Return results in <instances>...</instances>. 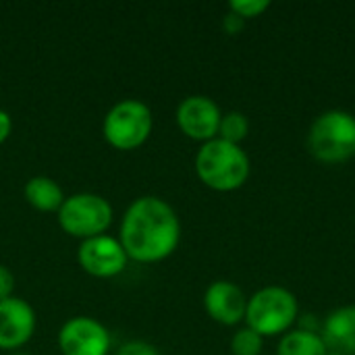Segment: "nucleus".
<instances>
[{
  "mask_svg": "<svg viewBox=\"0 0 355 355\" xmlns=\"http://www.w3.org/2000/svg\"><path fill=\"white\" fill-rule=\"evenodd\" d=\"M250 156L237 144L220 137L202 144L196 156V173L200 181L214 191H235L250 177Z\"/></svg>",
  "mask_w": 355,
  "mask_h": 355,
  "instance_id": "f03ea898",
  "label": "nucleus"
},
{
  "mask_svg": "<svg viewBox=\"0 0 355 355\" xmlns=\"http://www.w3.org/2000/svg\"><path fill=\"white\" fill-rule=\"evenodd\" d=\"M297 316V297L281 285L262 287L252 297H248L245 327L256 331L262 339L277 335L283 337L293 329Z\"/></svg>",
  "mask_w": 355,
  "mask_h": 355,
  "instance_id": "7ed1b4c3",
  "label": "nucleus"
},
{
  "mask_svg": "<svg viewBox=\"0 0 355 355\" xmlns=\"http://www.w3.org/2000/svg\"><path fill=\"white\" fill-rule=\"evenodd\" d=\"M58 223L64 233L85 241L104 235L112 223V208L102 196L75 193L64 198L58 210Z\"/></svg>",
  "mask_w": 355,
  "mask_h": 355,
  "instance_id": "39448f33",
  "label": "nucleus"
},
{
  "mask_svg": "<svg viewBox=\"0 0 355 355\" xmlns=\"http://www.w3.org/2000/svg\"><path fill=\"white\" fill-rule=\"evenodd\" d=\"M25 200L40 212H58L64 202V193L54 179L33 177L25 183Z\"/></svg>",
  "mask_w": 355,
  "mask_h": 355,
  "instance_id": "4468645a",
  "label": "nucleus"
},
{
  "mask_svg": "<svg viewBox=\"0 0 355 355\" xmlns=\"http://www.w3.org/2000/svg\"><path fill=\"white\" fill-rule=\"evenodd\" d=\"M152 110L139 100H123L104 116V137L116 150H135L152 133Z\"/></svg>",
  "mask_w": 355,
  "mask_h": 355,
  "instance_id": "423d86ee",
  "label": "nucleus"
},
{
  "mask_svg": "<svg viewBox=\"0 0 355 355\" xmlns=\"http://www.w3.org/2000/svg\"><path fill=\"white\" fill-rule=\"evenodd\" d=\"M119 355H158V352H156V347H152L146 341H131L121 347Z\"/></svg>",
  "mask_w": 355,
  "mask_h": 355,
  "instance_id": "a211bd4d",
  "label": "nucleus"
},
{
  "mask_svg": "<svg viewBox=\"0 0 355 355\" xmlns=\"http://www.w3.org/2000/svg\"><path fill=\"white\" fill-rule=\"evenodd\" d=\"M262 347H264V339L256 331H252L250 327L239 329L231 339L233 355H260Z\"/></svg>",
  "mask_w": 355,
  "mask_h": 355,
  "instance_id": "dca6fc26",
  "label": "nucleus"
},
{
  "mask_svg": "<svg viewBox=\"0 0 355 355\" xmlns=\"http://www.w3.org/2000/svg\"><path fill=\"white\" fill-rule=\"evenodd\" d=\"M12 291H15V277L6 266L0 264V302L12 297Z\"/></svg>",
  "mask_w": 355,
  "mask_h": 355,
  "instance_id": "6ab92c4d",
  "label": "nucleus"
},
{
  "mask_svg": "<svg viewBox=\"0 0 355 355\" xmlns=\"http://www.w3.org/2000/svg\"><path fill=\"white\" fill-rule=\"evenodd\" d=\"M329 355H343V354H337V352H329Z\"/></svg>",
  "mask_w": 355,
  "mask_h": 355,
  "instance_id": "4be33fe9",
  "label": "nucleus"
},
{
  "mask_svg": "<svg viewBox=\"0 0 355 355\" xmlns=\"http://www.w3.org/2000/svg\"><path fill=\"white\" fill-rule=\"evenodd\" d=\"M35 331L33 308L19 297L0 302V349H17L25 345Z\"/></svg>",
  "mask_w": 355,
  "mask_h": 355,
  "instance_id": "9b49d317",
  "label": "nucleus"
},
{
  "mask_svg": "<svg viewBox=\"0 0 355 355\" xmlns=\"http://www.w3.org/2000/svg\"><path fill=\"white\" fill-rule=\"evenodd\" d=\"M268 8H270L268 0H233V2H229V10L243 21L262 17Z\"/></svg>",
  "mask_w": 355,
  "mask_h": 355,
  "instance_id": "f3484780",
  "label": "nucleus"
},
{
  "mask_svg": "<svg viewBox=\"0 0 355 355\" xmlns=\"http://www.w3.org/2000/svg\"><path fill=\"white\" fill-rule=\"evenodd\" d=\"M17 355H25V354H17Z\"/></svg>",
  "mask_w": 355,
  "mask_h": 355,
  "instance_id": "b1692460",
  "label": "nucleus"
},
{
  "mask_svg": "<svg viewBox=\"0 0 355 355\" xmlns=\"http://www.w3.org/2000/svg\"><path fill=\"white\" fill-rule=\"evenodd\" d=\"M355 116L345 110H327L308 131L310 154L324 164H339L354 156Z\"/></svg>",
  "mask_w": 355,
  "mask_h": 355,
  "instance_id": "20e7f679",
  "label": "nucleus"
},
{
  "mask_svg": "<svg viewBox=\"0 0 355 355\" xmlns=\"http://www.w3.org/2000/svg\"><path fill=\"white\" fill-rule=\"evenodd\" d=\"M241 27H243V19H239L237 15L229 12V15L225 17V29H227L229 33H235V31H239Z\"/></svg>",
  "mask_w": 355,
  "mask_h": 355,
  "instance_id": "412c9836",
  "label": "nucleus"
},
{
  "mask_svg": "<svg viewBox=\"0 0 355 355\" xmlns=\"http://www.w3.org/2000/svg\"><path fill=\"white\" fill-rule=\"evenodd\" d=\"M248 133H250V121H248V116L243 112L231 110V112L223 114L220 127H218V137L220 139L241 146V141L248 137Z\"/></svg>",
  "mask_w": 355,
  "mask_h": 355,
  "instance_id": "2eb2a0df",
  "label": "nucleus"
},
{
  "mask_svg": "<svg viewBox=\"0 0 355 355\" xmlns=\"http://www.w3.org/2000/svg\"><path fill=\"white\" fill-rule=\"evenodd\" d=\"M58 347L62 355H106L110 349V335L98 320L77 316L62 324Z\"/></svg>",
  "mask_w": 355,
  "mask_h": 355,
  "instance_id": "6e6552de",
  "label": "nucleus"
},
{
  "mask_svg": "<svg viewBox=\"0 0 355 355\" xmlns=\"http://www.w3.org/2000/svg\"><path fill=\"white\" fill-rule=\"evenodd\" d=\"M77 260H79V266L87 275L110 279L125 270L129 258L119 239L108 237V235H98V237L81 241L77 250Z\"/></svg>",
  "mask_w": 355,
  "mask_h": 355,
  "instance_id": "0eeeda50",
  "label": "nucleus"
},
{
  "mask_svg": "<svg viewBox=\"0 0 355 355\" xmlns=\"http://www.w3.org/2000/svg\"><path fill=\"white\" fill-rule=\"evenodd\" d=\"M320 337L329 352L355 355V304L333 310L322 322Z\"/></svg>",
  "mask_w": 355,
  "mask_h": 355,
  "instance_id": "f8f14e48",
  "label": "nucleus"
},
{
  "mask_svg": "<svg viewBox=\"0 0 355 355\" xmlns=\"http://www.w3.org/2000/svg\"><path fill=\"white\" fill-rule=\"evenodd\" d=\"M181 239V223L173 206L156 196L135 200L121 223V245L135 262H160L168 258Z\"/></svg>",
  "mask_w": 355,
  "mask_h": 355,
  "instance_id": "f257e3e1",
  "label": "nucleus"
},
{
  "mask_svg": "<svg viewBox=\"0 0 355 355\" xmlns=\"http://www.w3.org/2000/svg\"><path fill=\"white\" fill-rule=\"evenodd\" d=\"M354 116H355V112H354Z\"/></svg>",
  "mask_w": 355,
  "mask_h": 355,
  "instance_id": "393cba45",
  "label": "nucleus"
},
{
  "mask_svg": "<svg viewBox=\"0 0 355 355\" xmlns=\"http://www.w3.org/2000/svg\"><path fill=\"white\" fill-rule=\"evenodd\" d=\"M354 156H355V148H354Z\"/></svg>",
  "mask_w": 355,
  "mask_h": 355,
  "instance_id": "5701e85b",
  "label": "nucleus"
},
{
  "mask_svg": "<svg viewBox=\"0 0 355 355\" xmlns=\"http://www.w3.org/2000/svg\"><path fill=\"white\" fill-rule=\"evenodd\" d=\"M204 308L214 322L235 327L245 320L248 295L231 281H214L204 293Z\"/></svg>",
  "mask_w": 355,
  "mask_h": 355,
  "instance_id": "9d476101",
  "label": "nucleus"
},
{
  "mask_svg": "<svg viewBox=\"0 0 355 355\" xmlns=\"http://www.w3.org/2000/svg\"><path fill=\"white\" fill-rule=\"evenodd\" d=\"M277 355H329V347L318 331L291 329L281 337Z\"/></svg>",
  "mask_w": 355,
  "mask_h": 355,
  "instance_id": "ddd939ff",
  "label": "nucleus"
},
{
  "mask_svg": "<svg viewBox=\"0 0 355 355\" xmlns=\"http://www.w3.org/2000/svg\"><path fill=\"white\" fill-rule=\"evenodd\" d=\"M10 129H12V121L8 116V112L0 110V144L10 135Z\"/></svg>",
  "mask_w": 355,
  "mask_h": 355,
  "instance_id": "aec40b11",
  "label": "nucleus"
},
{
  "mask_svg": "<svg viewBox=\"0 0 355 355\" xmlns=\"http://www.w3.org/2000/svg\"><path fill=\"white\" fill-rule=\"evenodd\" d=\"M223 112L218 104L208 96H189L177 108V125L179 129L196 139V141H210L218 137Z\"/></svg>",
  "mask_w": 355,
  "mask_h": 355,
  "instance_id": "1a4fd4ad",
  "label": "nucleus"
}]
</instances>
